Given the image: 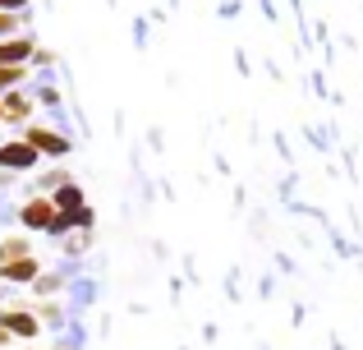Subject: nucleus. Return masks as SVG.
<instances>
[{"mask_svg":"<svg viewBox=\"0 0 363 350\" xmlns=\"http://www.w3.org/2000/svg\"><path fill=\"white\" fill-rule=\"evenodd\" d=\"M60 286H65V281H60V277H51V272H42V277L33 281V290H37V295H55Z\"/></svg>","mask_w":363,"mask_h":350,"instance_id":"nucleus-10","label":"nucleus"},{"mask_svg":"<svg viewBox=\"0 0 363 350\" xmlns=\"http://www.w3.org/2000/svg\"><path fill=\"white\" fill-rule=\"evenodd\" d=\"M0 106H5V120H9V125H28V116H33V102H28L23 92H5V97H0Z\"/></svg>","mask_w":363,"mask_h":350,"instance_id":"nucleus-6","label":"nucleus"},{"mask_svg":"<svg viewBox=\"0 0 363 350\" xmlns=\"http://www.w3.org/2000/svg\"><path fill=\"white\" fill-rule=\"evenodd\" d=\"M0 327H5L9 337H18V341H37V332H42L37 314H28V309H5V314H0Z\"/></svg>","mask_w":363,"mask_h":350,"instance_id":"nucleus-3","label":"nucleus"},{"mask_svg":"<svg viewBox=\"0 0 363 350\" xmlns=\"http://www.w3.org/2000/svg\"><path fill=\"white\" fill-rule=\"evenodd\" d=\"M28 253H33V244H28L23 235H9V240H0V268H9V263L28 258Z\"/></svg>","mask_w":363,"mask_h":350,"instance_id":"nucleus-8","label":"nucleus"},{"mask_svg":"<svg viewBox=\"0 0 363 350\" xmlns=\"http://www.w3.org/2000/svg\"><path fill=\"white\" fill-rule=\"evenodd\" d=\"M37 148L28 138H14V143H0V171H33L37 166Z\"/></svg>","mask_w":363,"mask_h":350,"instance_id":"nucleus-2","label":"nucleus"},{"mask_svg":"<svg viewBox=\"0 0 363 350\" xmlns=\"http://www.w3.org/2000/svg\"><path fill=\"white\" fill-rule=\"evenodd\" d=\"M23 65H0V92H9V88H14V83H23Z\"/></svg>","mask_w":363,"mask_h":350,"instance_id":"nucleus-9","label":"nucleus"},{"mask_svg":"<svg viewBox=\"0 0 363 350\" xmlns=\"http://www.w3.org/2000/svg\"><path fill=\"white\" fill-rule=\"evenodd\" d=\"M37 55V46L28 42V37H5L0 42V65H23V60H33Z\"/></svg>","mask_w":363,"mask_h":350,"instance_id":"nucleus-5","label":"nucleus"},{"mask_svg":"<svg viewBox=\"0 0 363 350\" xmlns=\"http://www.w3.org/2000/svg\"><path fill=\"white\" fill-rule=\"evenodd\" d=\"M18 222L28 231H46V235H60V207H55L51 194H33L23 207H18Z\"/></svg>","mask_w":363,"mask_h":350,"instance_id":"nucleus-1","label":"nucleus"},{"mask_svg":"<svg viewBox=\"0 0 363 350\" xmlns=\"http://www.w3.org/2000/svg\"><path fill=\"white\" fill-rule=\"evenodd\" d=\"M0 120H5V106H0Z\"/></svg>","mask_w":363,"mask_h":350,"instance_id":"nucleus-15","label":"nucleus"},{"mask_svg":"<svg viewBox=\"0 0 363 350\" xmlns=\"http://www.w3.org/2000/svg\"><path fill=\"white\" fill-rule=\"evenodd\" d=\"M9 28H14V14H5V9H0V42L9 37Z\"/></svg>","mask_w":363,"mask_h":350,"instance_id":"nucleus-12","label":"nucleus"},{"mask_svg":"<svg viewBox=\"0 0 363 350\" xmlns=\"http://www.w3.org/2000/svg\"><path fill=\"white\" fill-rule=\"evenodd\" d=\"M9 341H14V337H9V332H5V327H0V350H5Z\"/></svg>","mask_w":363,"mask_h":350,"instance_id":"nucleus-14","label":"nucleus"},{"mask_svg":"<svg viewBox=\"0 0 363 350\" xmlns=\"http://www.w3.org/2000/svg\"><path fill=\"white\" fill-rule=\"evenodd\" d=\"M0 9H5V14H14V9H23V0H0Z\"/></svg>","mask_w":363,"mask_h":350,"instance_id":"nucleus-13","label":"nucleus"},{"mask_svg":"<svg viewBox=\"0 0 363 350\" xmlns=\"http://www.w3.org/2000/svg\"><path fill=\"white\" fill-rule=\"evenodd\" d=\"M83 249H88V231L69 235V244H65V253H83Z\"/></svg>","mask_w":363,"mask_h":350,"instance_id":"nucleus-11","label":"nucleus"},{"mask_svg":"<svg viewBox=\"0 0 363 350\" xmlns=\"http://www.w3.org/2000/svg\"><path fill=\"white\" fill-rule=\"evenodd\" d=\"M23 138L37 148V153H46V157H65V153H69V138L55 134V129H42V125H28Z\"/></svg>","mask_w":363,"mask_h":350,"instance_id":"nucleus-4","label":"nucleus"},{"mask_svg":"<svg viewBox=\"0 0 363 350\" xmlns=\"http://www.w3.org/2000/svg\"><path fill=\"white\" fill-rule=\"evenodd\" d=\"M0 277H5V281H18V286H23V281L33 286V281L42 277V268H37V258L28 253V258H18V263H9V268H0Z\"/></svg>","mask_w":363,"mask_h":350,"instance_id":"nucleus-7","label":"nucleus"}]
</instances>
